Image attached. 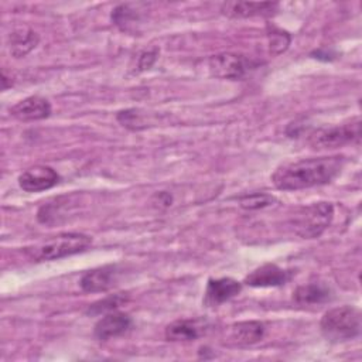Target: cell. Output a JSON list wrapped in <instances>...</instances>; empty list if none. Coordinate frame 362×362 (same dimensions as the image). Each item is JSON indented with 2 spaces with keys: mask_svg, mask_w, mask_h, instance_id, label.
Segmentation results:
<instances>
[{
  "mask_svg": "<svg viewBox=\"0 0 362 362\" xmlns=\"http://www.w3.org/2000/svg\"><path fill=\"white\" fill-rule=\"evenodd\" d=\"M269 38H270V49L273 54L283 52L290 44V35L286 31L279 30L276 27H269Z\"/></svg>",
  "mask_w": 362,
  "mask_h": 362,
  "instance_id": "cell-20",
  "label": "cell"
},
{
  "mask_svg": "<svg viewBox=\"0 0 362 362\" xmlns=\"http://www.w3.org/2000/svg\"><path fill=\"white\" fill-rule=\"evenodd\" d=\"M59 181L58 173L48 165H33L18 177V185L27 192H40L52 188Z\"/></svg>",
  "mask_w": 362,
  "mask_h": 362,
  "instance_id": "cell-7",
  "label": "cell"
},
{
  "mask_svg": "<svg viewBox=\"0 0 362 362\" xmlns=\"http://www.w3.org/2000/svg\"><path fill=\"white\" fill-rule=\"evenodd\" d=\"M290 280V272L273 263H266L245 277V283L252 287H279Z\"/></svg>",
  "mask_w": 362,
  "mask_h": 362,
  "instance_id": "cell-9",
  "label": "cell"
},
{
  "mask_svg": "<svg viewBox=\"0 0 362 362\" xmlns=\"http://www.w3.org/2000/svg\"><path fill=\"white\" fill-rule=\"evenodd\" d=\"M10 113L13 117L23 122L41 120L51 115V105L42 96H28L10 107Z\"/></svg>",
  "mask_w": 362,
  "mask_h": 362,
  "instance_id": "cell-11",
  "label": "cell"
},
{
  "mask_svg": "<svg viewBox=\"0 0 362 362\" xmlns=\"http://www.w3.org/2000/svg\"><path fill=\"white\" fill-rule=\"evenodd\" d=\"M117 276H119L117 266H113V264L100 266V267L88 270L81 277L79 284H81L82 290L88 291V293L106 291L116 284Z\"/></svg>",
  "mask_w": 362,
  "mask_h": 362,
  "instance_id": "cell-8",
  "label": "cell"
},
{
  "mask_svg": "<svg viewBox=\"0 0 362 362\" xmlns=\"http://www.w3.org/2000/svg\"><path fill=\"white\" fill-rule=\"evenodd\" d=\"M156 55H157V51H148V52H143L140 59H139V68L143 71V69H148L153 62L156 61Z\"/></svg>",
  "mask_w": 362,
  "mask_h": 362,
  "instance_id": "cell-21",
  "label": "cell"
},
{
  "mask_svg": "<svg viewBox=\"0 0 362 362\" xmlns=\"http://www.w3.org/2000/svg\"><path fill=\"white\" fill-rule=\"evenodd\" d=\"M361 139V120L355 117L346 123L321 127L310 134V144L313 148H335L348 143L359 141Z\"/></svg>",
  "mask_w": 362,
  "mask_h": 362,
  "instance_id": "cell-5",
  "label": "cell"
},
{
  "mask_svg": "<svg viewBox=\"0 0 362 362\" xmlns=\"http://www.w3.org/2000/svg\"><path fill=\"white\" fill-rule=\"evenodd\" d=\"M361 325V313L352 305H342L327 311L320 322L322 335L331 342H342L358 337Z\"/></svg>",
  "mask_w": 362,
  "mask_h": 362,
  "instance_id": "cell-3",
  "label": "cell"
},
{
  "mask_svg": "<svg viewBox=\"0 0 362 362\" xmlns=\"http://www.w3.org/2000/svg\"><path fill=\"white\" fill-rule=\"evenodd\" d=\"M276 202V198L273 195L264 194V192H253V194H247L243 195L239 199V204L243 209L247 211H255V209H262L266 206H270Z\"/></svg>",
  "mask_w": 362,
  "mask_h": 362,
  "instance_id": "cell-19",
  "label": "cell"
},
{
  "mask_svg": "<svg viewBox=\"0 0 362 362\" xmlns=\"http://www.w3.org/2000/svg\"><path fill=\"white\" fill-rule=\"evenodd\" d=\"M334 206L329 202H314L301 206L291 218L294 232L304 239L318 238L331 223Z\"/></svg>",
  "mask_w": 362,
  "mask_h": 362,
  "instance_id": "cell-4",
  "label": "cell"
},
{
  "mask_svg": "<svg viewBox=\"0 0 362 362\" xmlns=\"http://www.w3.org/2000/svg\"><path fill=\"white\" fill-rule=\"evenodd\" d=\"M132 327V318L119 311H110L105 314L95 324V337L100 341H107L110 338L123 335Z\"/></svg>",
  "mask_w": 362,
  "mask_h": 362,
  "instance_id": "cell-12",
  "label": "cell"
},
{
  "mask_svg": "<svg viewBox=\"0 0 362 362\" xmlns=\"http://www.w3.org/2000/svg\"><path fill=\"white\" fill-rule=\"evenodd\" d=\"M127 301V296L124 294H113L109 296L103 300H99L96 303H93L92 305H89L88 308V314H93V315H99V314H107L110 311H116L120 305H123Z\"/></svg>",
  "mask_w": 362,
  "mask_h": 362,
  "instance_id": "cell-18",
  "label": "cell"
},
{
  "mask_svg": "<svg viewBox=\"0 0 362 362\" xmlns=\"http://www.w3.org/2000/svg\"><path fill=\"white\" fill-rule=\"evenodd\" d=\"M206 328L202 320H177L167 325L165 338L168 341H194L199 338Z\"/></svg>",
  "mask_w": 362,
  "mask_h": 362,
  "instance_id": "cell-15",
  "label": "cell"
},
{
  "mask_svg": "<svg viewBox=\"0 0 362 362\" xmlns=\"http://www.w3.org/2000/svg\"><path fill=\"white\" fill-rule=\"evenodd\" d=\"M92 243V238L79 232H62L44 242L25 249L30 259L35 262L57 260L83 252Z\"/></svg>",
  "mask_w": 362,
  "mask_h": 362,
  "instance_id": "cell-2",
  "label": "cell"
},
{
  "mask_svg": "<svg viewBox=\"0 0 362 362\" xmlns=\"http://www.w3.org/2000/svg\"><path fill=\"white\" fill-rule=\"evenodd\" d=\"M344 156L303 158L280 165L272 175V182L281 191H297L331 182L344 167Z\"/></svg>",
  "mask_w": 362,
  "mask_h": 362,
  "instance_id": "cell-1",
  "label": "cell"
},
{
  "mask_svg": "<svg viewBox=\"0 0 362 362\" xmlns=\"http://www.w3.org/2000/svg\"><path fill=\"white\" fill-rule=\"evenodd\" d=\"M264 324L260 321H242L229 327L228 338L232 345L246 346L259 342L264 337Z\"/></svg>",
  "mask_w": 362,
  "mask_h": 362,
  "instance_id": "cell-14",
  "label": "cell"
},
{
  "mask_svg": "<svg viewBox=\"0 0 362 362\" xmlns=\"http://www.w3.org/2000/svg\"><path fill=\"white\" fill-rule=\"evenodd\" d=\"M38 44V35L31 28H18L8 37V48L13 57H25Z\"/></svg>",
  "mask_w": 362,
  "mask_h": 362,
  "instance_id": "cell-16",
  "label": "cell"
},
{
  "mask_svg": "<svg viewBox=\"0 0 362 362\" xmlns=\"http://www.w3.org/2000/svg\"><path fill=\"white\" fill-rule=\"evenodd\" d=\"M242 290V284L230 277H221V279H209L204 303L209 307H216L235 296H238Z\"/></svg>",
  "mask_w": 362,
  "mask_h": 362,
  "instance_id": "cell-10",
  "label": "cell"
},
{
  "mask_svg": "<svg viewBox=\"0 0 362 362\" xmlns=\"http://www.w3.org/2000/svg\"><path fill=\"white\" fill-rule=\"evenodd\" d=\"M293 298L296 303L301 305L321 304L329 298V290L322 284L310 283V284L298 286L293 293Z\"/></svg>",
  "mask_w": 362,
  "mask_h": 362,
  "instance_id": "cell-17",
  "label": "cell"
},
{
  "mask_svg": "<svg viewBox=\"0 0 362 362\" xmlns=\"http://www.w3.org/2000/svg\"><path fill=\"white\" fill-rule=\"evenodd\" d=\"M277 3H253V1H226L221 6L222 14L230 18H246L255 16H270L277 10Z\"/></svg>",
  "mask_w": 362,
  "mask_h": 362,
  "instance_id": "cell-13",
  "label": "cell"
},
{
  "mask_svg": "<svg viewBox=\"0 0 362 362\" xmlns=\"http://www.w3.org/2000/svg\"><path fill=\"white\" fill-rule=\"evenodd\" d=\"M209 71L214 76L222 79H242L256 64L245 55L222 52L209 58Z\"/></svg>",
  "mask_w": 362,
  "mask_h": 362,
  "instance_id": "cell-6",
  "label": "cell"
}]
</instances>
